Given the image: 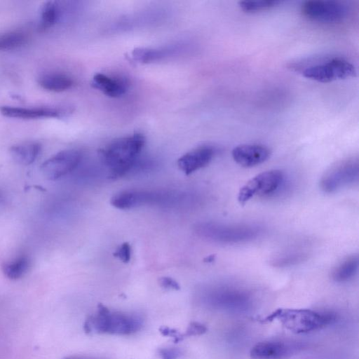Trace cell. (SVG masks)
<instances>
[{
    "label": "cell",
    "mask_w": 359,
    "mask_h": 359,
    "mask_svg": "<svg viewBox=\"0 0 359 359\" xmlns=\"http://www.w3.org/2000/svg\"><path fill=\"white\" fill-rule=\"evenodd\" d=\"M37 82L42 88L52 92H62L71 88L74 85V80L69 76L59 72L41 74Z\"/></svg>",
    "instance_id": "17"
},
{
    "label": "cell",
    "mask_w": 359,
    "mask_h": 359,
    "mask_svg": "<svg viewBox=\"0 0 359 359\" xmlns=\"http://www.w3.org/2000/svg\"><path fill=\"white\" fill-rule=\"evenodd\" d=\"M294 68L304 77L320 83H329L356 76L354 65L339 57L303 62V65H298Z\"/></svg>",
    "instance_id": "3"
},
{
    "label": "cell",
    "mask_w": 359,
    "mask_h": 359,
    "mask_svg": "<svg viewBox=\"0 0 359 359\" xmlns=\"http://www.w3.org/2000/svg\"><path fill=\"white\" fill-rule=\"evenodd\" d=\"M81 159L82 154L77 149L62 150L44 161L41 170L46 178L56 180L76 170Z\"/></svg>",
    "instance_id": "10"
},
{
    "label": "cell",
    "mask_w": 359,
    "mask_h": 359,
    "mask_svg": "<svg viewBox=\"0 0 359 359\" xmlns=\"http://www.w3.org/2000/svg\"><path fill=\"white\" fill-rule=\"evenodd\" d=\"M160 285L166 289H172L178 290L180 289V286L178 283L170 277H163L159 280Z\"/></svg>",
    "instance_id": "28"
},
{
    "label": "cell",
    "mask_w": 359,
    "mask_h": 359,
    "mask_svg": "<svg viewBox=\"0 0 359 359\" xmlns=\"http://www.w3.org/2000/svg\"><path fill=\"white\" fill-rule=\"evenodd\" d=\"M91 86L109 97H118L127 91L128 81L122 76H110L97 73L92 79Z\"/></svg>",
    "instance_id": "16"
},
{
    "label": "cell",
    "mask_w": 359,
    "mask_h": 359,
    "mask_svg": "<svg viewBox=\"0 0 359 359\" xmlns=\"http://www.w3.org/2000/svg\"><path fill=\"white\" fill-rule=\"evenodd\" d=\"M29 266V259L25 255H21L18 257L6 262L2 266V271L4 275L11 280H17L27 271Z\"/></svg>",
    "instance_id": "21"
},
{
    "label": "cell",
    "mask_w": 359,
    "mask_h": 359,
    "mask_svg": "<svg viewBox=\"0 0 359 359\" xmlns=\"http://www.w3.org/2000/svg\"><path fill=\"white\" fill-rule=\"evenodd\" d=\"M271 149L259 144H243L235 147L231 155L234 161L238 165L250 168L259 165L269 159Z\"/></svg>",
    "instance_id": "11"
},
{
    "label": "cell",
    "mask_w": 359,
    "mask_h": 359,
    "mask_svg": "<svg viewBox=\"0 0 359 359\" xmlns=\"http://www.w3.org/2000/svg\"><path fill=\"white\" fill-rule=\"evenodd\" d=\"M283 180V173L280 170H270L259 173L248 180L239 190L238 201L245 204L255 196H264L275 191Z\"/></svg>",
    "instance_id": "9"
},
{
    "label": "cell",
    "mask_w": 359,
    "mask_h": 359,
    "mask_svg": "<svg viewBox=\"0 0 359 359\" xmlns=\"http://www.w3.org/2000/svg\"><path fill=\"white\" fill-rule=\"evenodd\" d=\"M358 158H351L337 162L323 175L320 187L325 193H334L358 181Z\"/></svg>",
    "instance_id": "7"
},
{
    "label": "cell",
    "mask_w": 359,
    "mask_h": 359,
    "mask_svg": "<svg viewBox=\"0 0 359 359\" xmlns=\"http://www.w3.org/2000/svg\"><path fill=\"white\" fill-rule=\"evenodd\" d=\"M206 331L207 327L204 325L200 323L194 322L189 325L184 336L188 337L201 335L205 333Z\"/></svg>",
    "instance_id": "26"
},
{
    "label": "cell",
    "mask_w": 359,
    "mask_h": 359,
    "mask_svg": "<svg viewBox=\"0 0 359 359\" xmlns=\"http://www.w3.org/2000/svg\"><path fill=\"white\" fill-rule=\"evenodd\" d=\"M29 40L26 32L19 29L9 30L0 33V50L7 51L19 48Z\"/></svg>",
    "instance_id": "20"
},
{
    "label": "cell",
    "mask_w": 359,
    "mask_h": 359,
    "mask_svg": "<svg viewBox=\"0 0 359 359\" xmlns=\"http://www.w3.org/2000/svg\"><path fill=\"white\" fill-rule=\"evenodd\" d=\"M302 15L310 20L336 24L342 22L348 15L346 5L336 1H306L301 6Z\"/></svg>",
    "instance_id": "8"
},
{
    "label": "cell",
    "mask_w": 359,
    "mask_h": 359,
    "mask_svg": "<svg viewBox=\"0 0 359 359\" xmlns=\"http://www.w3.org/2000/svg\"><path fill=\"white\" fill-rule=\"evenodd\" d=\"M296 346L282 341H264L252 347L250 355L252 359H286L294 351Z\"/></svg>",
    "instance_id": "13"
},
{
    "label": "cell",
    "mask_w": 359,
    "mask_h": 359,
    "mask_svg": "<svg viewBox=\"0 0 359 359\" xmlns=\"http://www.w3.org/2000/svg\"><path fill=\"white\" fill-rule=\"evenodd\" d=\"M145 137L135 133L116 139L99 151L109 177L116 179L125 175L135 165L144 146Z\"/></svg>",
    "instance_id": "1"
},
{
    "label": "cell",
    "mask_w": 359,
    "mask_h": 359,
    "mask_svg": "<svg viewBox=\"0 0 359 359\" xmlns=\"http://www.w3.org/2000/svg\"><path fill=\"white\" fill-rule=\"evenodd\" d=\"M168 53L167 49L136 48L132 52V57L137 62L149 63L165 57Z\"/></svg>",
    "instance_id": "23"
},
{
    "label": "cell",
    "mask_w": 359,
    "mask_h": 359,
    "mask_svg": "<svg viewBox=\"0 0 359 359\" xmlns=\"http://www.w3.org/2000/svg\"><path fill=\"white\" fill-rule=\"evenodd\" d=\"M114 255L121 262L128 263L131 258V247L128 243H123L114 252Z\"/></svg>",
    "instance_id": "25"
},
{
    "label": "cell",
    "mask_w": 359,
    "mask_h": 359,
    "mask_svg": "<svg viewBox=\"0 0 359 359\" xmlns=\"http://www.w3.org/2000/svg\"><path fill=\"white\" fill-rule=\"evenodd\" d=\"M177 196V194L167 191L124 190L116 194L111 198V204L121 210L151 204L168 205L178 200Z\"/></svg>",
    "instance_id": "6"
},
{
    "label": "cell",
    "mask_w": 359,
    "mask_h": 359,
    "mask_svg": "<svg viewBox=\"0 0 359 359\" xmlns=\"http://www.w3.org/2000/svg\"><path fill=\"white\" fill-rule=\"evenodd\" d=\"M66 359H73V358H66Z\"/></svg>",
    "instance_id": "29"
},
{
    "label": "cell",
    "mask_w": 359,
    "mask_h": 359,
    "mask_svg": "<svg viewBox=\"0 0 359 359\" xmlns=\"http://www.w3.org/2000/svg\"><path fill=\"white\" fill-rule=\"evenodd\" d=\"M63 111L53 107H20L4 105L0 107V114L4 116L21 119H38L43 118H57Z\"/></svg>",
    "instance_id": "15"
},
{
    "label": "cell",
    "mask_w": 359,
    "mask_h": 359,
    "mask_svg": "<svg viewBox=\"0 0 359 359\" xmlns=\"http://www.w3.org/2000/svg\"><path fill=\"white\" fill-rule=\"evenodd\" d=\"M196 232L203 238L222 243H236L254 239L259 229L249 225H226L215 222H203L195 227Z\"/></svg>",
    "instance_id": "4"
},
{
    "label": "cell",
    "mask_w": 359,
    "mask_h": 359,
    "mask_svg": "<svg viewBox=\"0 0 359 359\" xmlns=\"http://www.w3.org/2000/svg\"><path fill=\"white\" fill-rule=\"evenodd\" d=\"M358 256L350 255L340 262L332 271V278L337 283L346 282L351 279L358 269Z\"/></svg>",
    "instance_id": "19"
},
{
    "label": "cell",
    "mask_w": 359,
    "mask_h": 359,
    "mask_svg": "<svg viewBox=\"0 0 359 359\" xmlns=\"http://www.w3.org/2000/svg\"><path fill=\"white\" fill-rule=\"evenodd\" d=\"M208 299L211 304L217 307L233 311L245 309L249 304L246 294L225 288L212 291L208 296Z\"/></svg>",
    "instance_id": "14"
},
{
    "label": "cell",
    "mask_w": 359,
    "mask_h": 359,
    "mask_svg": "<svg viewBox=\"0 0 359 359\" xmlns=\"http://www.w3.org/2000/svg\"><path fill=\"white\" fill-rule=\"evenodd\" d=\"M335 318L332 313L311 309H278L263 319V321L278 320L286 329L299 334L321 329L332 323Z\"/></svg>",
    "instance_id": "2"
},
{
    "label": "cell",
    "mask_w": 359,
    "mask_h": 359,
    "mask_svg": "<svg viewBox=\"0 0 359 359\" xmlns=\"http://www.w3.org/2000/svg\"><path fill=\"white\" fill-rule=\"evenodd\" d=\"M215 149L212 146L203 145L198 147L177 160L178 168L187 175L204 168L212 160Z\"/></svg>",
    "instance_id": "12"
},
{
    "label": "cell",
    "mask_w": 359,
    "mask_h": 359,
    "mask_svg": "<svg viewBox=\"0 0 359 359\" xmlns=\"http://www.w3.org/2000/svg\"><path fill=\"white\" fill-rule=\"evenodd\" d=\"M94 328L100 332L130 334L138 331L142 321L138 316L121 312H111L102 304L98 306V313L92 318Z\"/></svg>",
    "instance_id": "5"
},
{
    "label": "cell",
    "mask_w": 359,
    "mask_h": 359,
    "mask_svg": "<svg viewBox=\"0 0 359 359\" xmlns=\"http://www.w3.org/2000/svg\"><path fill=\"white\" fill-rule=\"evenodd\" d=\"M60 9L55 1H48L43 4L40 13V29L45 30L53 26L57 21Z\"/></svg>",
    "instance_id": "22"
},
{
    "label": "cell",
    "mask_w": 359,
    "mask_h": 359,
    "mask_svg": "<svg viewBox=\"0 0 359 359\" xmlns=\"http://www.w3.org/2000/svg\"><path fill=\"white\" fill-rule=\"evenodd\" d=\"M41 149V146L36 142H28L18 144L10 148L12 158L21 165H28L37 158Z\"/></svg>",
    "instance_id": "18"
},
{
    "label": "cell",
    "mask_w": 359,
    "mask_h": 359,
    "mask_svg": "<svg viewBox=\"0 0 359 359\" xmlns=\"http://www.w3.org/2000/svg\"><path fill=\"white\" fill-rule=\"evenodd\" d=\"M163 359H177L181 354L179 349L175 348H165L159 350Z\"/></svg>",
    "instance_id": "27"
},
{
    "label": "cell",
    "mask_w": 359,
    "mask_h": 359,
    "mask_svg": "<svg viewBox=\"0 0 359 359\" xmlns=\"http://www.w3.org/2000/svg\"><path fill=\"white\" fill-rule=\"evenodd\" d=\"M282 1L276 0L267 1H242L238 2L240 8L248 13H254L270 10L278 6Z\"/></svg>",
    "instance_id": "24"
}]
</instances>
